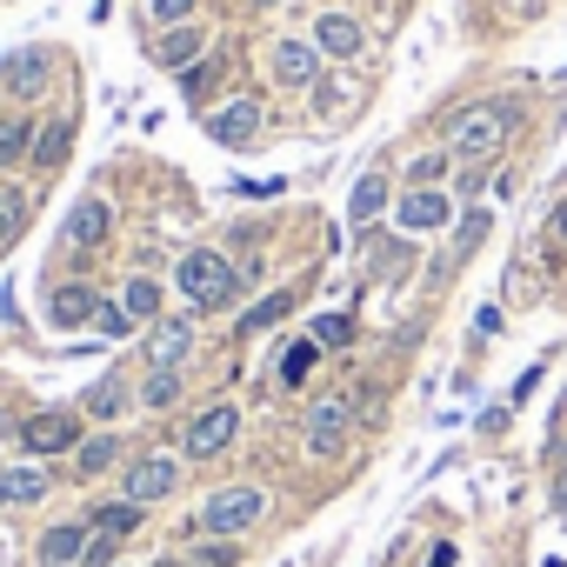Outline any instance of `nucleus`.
I'll use <instances>...</instances> for the list:
<instances>
[{
	"instance_id": "31",
	"label": "nucleus",
	"mask_w": 567,
	"mask_h": 567,
	"mask_svg": "<svg viewBox=\"0 0 567 567\" xmlns=\"http://www.w3.org/2000/svg\"><path fill=\"white\" fill-rule=\"evenodd\" d=\"M348 334H354V321H348V315H321V321H315V341H321V348H341Z\"/></svg>"
},
{
	"instance_id": "17",
	"label": "nucleus",
	"mask_w": 567,
	"mask_h": 567,
	"mask_svg": "<svg viewBox=\"0 0 567 567\" xmlns=\"http://www.w3.org/2000/svg\"><path fill=\"white\" fill-rule=\"evenodd\" d=\"M381 207H388V174H361L354 194H348V227H368Z\"/></svg>"
},
{
	"instance_id": "22",
	"label": "nucleus",
	"mask_w": 567,
	"mask_h": 567,
	"mask_svg": "<svg viewBox=\"0 0 567 567\" xmlns=\"http://www.w3.org/2000/svg\"><path fill=\"white\" fill-rule=\"evenodd\" d=\"M34 134H41V127L21 121V114H14V121H0V167H21V161L34 154Z\"/></svg>"
},
{
	"instance_id": "18",
	"label": "nucleus",
	"mask_w": 567,
	"mask_h": 567,
	"mask_svg": "<svg viewBox=\"0 0 567 567\" xmlns=\"http://www.w3.org/2000/svg\"><path fill=\"white\" fill-rule=\"evenodd\" d=\"M94 315H101L94 288H54V328H87Z\"/></svg>"
},
{
	"instance_id": "5",
	"label": "nucleus",
	"mask_w": 567,
	"mask_h": 567,
	"mask_svg": "<svg viewBox=\"0 0 567 567\" xmlns=\"http://www.w3.org/2000/svg\"><path fill=\"white\" fill-rule=\"evenodd\" d=\"M234 434H240V414L220 401V408H207V414H194V421H187V454H194V461H207V454H220Z\"/></svg>"
},
{
	"instance_id": "29",
	"label": "nucleus",
	"mask_w": 567,
	"mask_h": 567,
	"mask_svg": "<svg viewBox=\"0 0 567 567\" xmlns=\"http://www.w3.org/2000/svg\"><path fill=\"white\" fill-rule=\"evenodd\" d=\"M114 461H121V441H114V434H101V441H87V447H81V481H87V474H107Z\"/></svg>"
},
{
	"instance_id": "37",
	"label": "nucleus",
	"mask_w": 567,
	"mask_h": 567,
	"mask_svg": "<svg viewBox=\"0 0 567 567\" xmlns=\"http://www.w3.org/2000/svg\"><path fill=\"white\" fill-rule=\"evenodd\" d=\"M427 567H454V547H434V560Z\"/></svg>"
},
{
	"instance_id": "39",
	"label": "nucleus",
	"mask_w": 567,
	"mask_h": 567,
	"mask_svg": "<svg viewBox=\"0 0 567 567\" xmlns=\"http://www.w3.org/2000/svg\"><path fill=\"white\" fill-rule=\"evenodd\" d=\"M554 507H560V520H567V481H560V494H554Z\"/></svg>"
},
{
	"instance_id": "27",
	"label": "nucleus",
	"mask_w": 567,
	"mask_h": 567,
	"mask_svg": "<svg viewBox=\"0 0 567 567\" xmlns=\"http://www.w3.org/2000/svg\"><path fill=\"white\" fill-rule=\"evenodd\" d=\"M141 401H147V408H174V401H181V368H154L147 388H141Z\"/></svg>"
},
{
	"instance_id": "9",
	"label": "nucleus",
	"mask_w": 567,
	"mask_h": 567,
	"mask_svg": "<svg viewBox=\"0 0 567 567\" xmlns=\"http://www.w3.org/2000/svg\"><path fill=\"white\" fill-rule=\"evenodd\" d=\"M274 81L280 87H315L321 81V48L315 41H280L274 48Z\"/></svg>"
},
{
	"instance_id": "10",
	"label": "nucleus",
	"mask_w": 567,
	"mask_h": 567,
	"mask_svg": "<svg viewBox=\"0 0 567 567\" xmlns=\"http://www.w3.org/2000/svg\"><path fill=\"white\" fill-rule=\"evenodd\" d=\"M21 434H28V454H68V447H81V421L74 414H54V408L34 414Z\"/></svg>"
},
{
	"instance_id": "40",
	"label": "nucleus",
	"mask_w": 567,
	"mask_h": 567,
	"mask_svg": "<svg viewBox=\"0 0 567 567\" xmlns=\"http://www.w3.org/2000/svg\"><path fill=\"white\" fill-rule=\"evenodd\" d=\"M254 8H280V0H254Z\"/></svg>"
},
{
	"instance_id": "6",
	"label": "nucleus",
	"mask_w": 567,
	"mask_h": 567,
	"mask_svg": "<svg viewBox=\"0 0 567 567\" xmlns=\"http://www.w3.org/2000/svg\"><path fill=\"white\" fill-rule=\"evenodd\" d=\"M207 134H214L220 147H247V141L260 134V101H220V107L207 114Z\"/></svg>"
},
{
	"instance_id": "11",
	"label": "nucleus",
	"mask_w": 567,
	"mask_h": 567,
	"mask_svg": "<svg viewBox=\"0 0 567 567\" xmlns=\"http://www.w3.org/2000/svg\"><path fill=\"white\" fill-rule=\"evenodd\" d=\"M174 487H181V467H174L167 454H147V461L127 467V501H141V507L161 501V494H174Z\"/></svg>"
},
{
	"instance_id": "20",
	"label": "nucleus",
	"mask_w": 567,
	"mask_h": 567,
	"mask_svg": "<svg viewBox=\"0 0 567 567\" xmlns=\"http://www.w3.org/2000/svg\"><path fill=\"white\" fill-rule=\"evenodd\" d=\"M28 214H34V194H28V187H0V247H14V240H21Z\"/></svg>"
},
{
	"instance_id": "35",
	"label": "nucleus",
	"mask_w": 567,
	"mask_h": 567,
	"mask_svg": "<svg viewBox=\"0 0 567 567\" xmlns=\"http://www.w3.org/2000/svg\"><path fill=\"white\" fill-rule=\"evenodd\" d=\"M114 547H121L114 534H94V540H87V554H81V567H107V560H114Z\"/></svg>"
},
{
	"instance_id": "38",
	"label": "nucleus",
	"mask_w": 567,
	"mask_h": 567,
	"mask_svg": "<svg viewBox=\"0 0 567 567\" xmlns=\"http://www.w3.org/2000/svg\"><path fill=\"white\" fill-rule=\"evenodd\" d=\"M554 234H560V240H567V200H560V207H554Z\"/></svg>"
},
{
	"instance_id": "36",
	"label": "nucleus",
	"mask_w": 567,
	"mask_h": 567,
	"mask_svg": "<svg viewBox=\"0 0 567 567\" xmlns=\"http://www.w3.org/2000/svg\"><path fill=\"white\" fill-rule=\"evenodd\" d=\"M214 81H220V68H214V61H200V68H194V74H187V94H207V87H214Z\"/></svg>"
},
{
	"instance_id": "16",
	"label": "nucleus",
	"mask_w": 567,
	"mask_h": 567,
	"mask_svg": "<svg viewBox=\"0 0 567 567\" xmlns=\"http://www.w3.org/2000/svg\"><path fill=\"white\" fill-rule=\"evenodd\" d=\"M41 494H48L41 467H0V507H34Z\"/></svg>"
},
{
	"instance_id": "34",
	"label": "nucleus",
	"mask_w": 567,
	"mask_h": 567,
	"mask_svg": "<svg viewBox=\"0 0 567 567\" xmlns=\"http://www.w3.org/2000/svg\"><path fill=\"white\" fill-rule=\"evenodd\" d=\"M94 328H101L107 341H121V334H127L134 321H127V308H101V315H94Z\"/></svg>"
},
{
	"instance_id": "28",
	"label": "nucleus",
	"mask_w": 567,
	"mask_h": 567,
	"mask_svg": "<svg viewBox=\"0 0 567 567\" xmlns=\"http://www.w3.org/2000/svg\"><path fill=\"white\" fill-rule=\"evenodd\" d=\"M487 227H494V214L487 207H474V214H461V240H454V260H467L481 240H487Z\"/></svg>"
},
{
	"instance_id": "41",
	"label": "nucleus",
	"mask_w": 567,
	"mask_h": 567,
	"mask_svg": "<svg viewBox=\"0 0 567 567\" xmlns=\"http://www.w3.org/2000/svg\"><path fill=\"white\" fill-rule=\"evenodd\" d=\"M161 567H181V560H161Z\"/></svg>"
},
{
	"instance_id": "1",
	"label": "nucleus",
	"mask_w": 567,
	"mask_h": 567,
	"mask_svg": "<svg viewBox=\"0 0 567 567\" xmlns=\"http://www.w3.org/2000/svg\"><path fill=\"white\" fill-rule=\"evenodd\" d=\"M234 267H227V254H214V247H194V254H181V267H174V288L187 295V308H200V315H214V308H227L234 301Z\"/></svg>"
},
{
	"instance_id": "13",
	"label": "nucleus",
	"mask_w": 567,
	"mask_h": 567,
	"mask_svg": "<svg viewBox=\"0 0 567 567\" xmlns=\"http://www.w3.org/2000/svg\"><path fill=\"white\" fill-rule=\"evenodd\" d=\"M447 214H454V200H447V194H434V187H414V194L401 200V227H408V234H434Z\"/></svg>"
},
{
	"instance_id": "2",
	"label": "nucleus",
	"mask_w": 567,
	"mask_h": 567,
	"mask_svg": "<svg viewBox=\"0 0 567 567\" xmlns=\"http://www.w3.org/2000/svg\"><path fill=\"white\" fill-rule=\"evenodd\" d=\"M514 134V107L507 101H481V107H467L461 121H454V141H447V154L454 161H487V154H501V141Z\"/></svg>"
},
{
	"instance_id": "19",
	"label": "nucleus",
	"mask_w": 567,
	"mask_h": 567,
	"mask_svg": "<svg viewBox=\"0 0 567 567\" xmlns=\"http://www.w3.org/2000/svg\"><path fill=\"white\" fill-rule=\"evenodd\" d=\"M187 348H194V328H187V321H161L147 354H154V368H181V361H187Z\"/></svg>"
},
{
	"instance_id": "30",
	"label": "nucleus",
	"mask_w": 567,
	"mask_h": 567,
	"mask_svg": "<svg viewBox=\"0 0 567 567\" xmlns=\"http://www.w3.org/2000/svg\"><path fill=\"white\" fill-rule=\"evenodd\" d=\"M447 161H454V154H421V161L408 167V181H414V187H434V181L447 174Z\"/></svg>"
},
{
	"instance_id": "15",
	"label": "nucleus",
	"mask_w": 567,
	"mask_h": 567,
	"mask_svg": "<svg viewBox=\"0 0 567 567\" xmlns=\"http://www.w3.org/2000/svg\"><path fill=\"white\" fill-rule=\"evenodd\" d=\"M87 540H94V534H87L81 520H61V527H48V534H41V560H48V567H68V560H81V554H87Z\"/></svg>"
},
{
	"instance_id": "26",
	"label": "nucleus",
	"mask_w": 567,
	"mask_h": 567,
	"mask_svg": "<svg viewBox=\"0 0 567 567\" xmlns=\"http://www.w3.org/2000/svg\"><path fill=\"white\" fill-rule=\"evenodd\" d=\"M121 308H127V321H154L161 315V288H154V280H127Z\"/></svg>"
},
{
	"instance_id": "25",
	"label": "nucleus",
	"mask_w": 567,
	"mask_h": 567,
	"mask_svg": "<svg viewBox=\"0 0 567 567\" xmlns=\"http://www.w3.org/2000/svg\"><path fill=\"white\" fill-rule=\"evenodd\" d=\"M315 354H321V341L308 334V341H295L288 354H280V381H288V388H301L308 374H315Z\"/></svg>"
},
{
	"instance_id": "7",
	"label": "nucleus",
	"mask_w": 567,
	"mask_h": 567,
	"mask_svg": "<svg viewBox=\"0 0 567 567\" xmlns=\"http://www.w3.org/2000/svg\"><path fill=\"white\" fill-rule=\"evenodd\" d=\"M68 154H74V121H68V114H48V121H41V134H34L28 167H34V174H61V167H68Z\"/></svg>"
},
{
	"instance_id": "14",
	"label": "nucleus",
	"mask_w": 567,
	"mask_h": 567,
	"mask_svg": "<svg viewBox=\"0 0 567 567\" xmlns=\"http://www.w3.org/2000/svg\"><path fill=\"white\" fill-rule=\"evenodd\" d=\"M315 48L334 54V61H354V54H361V21H354V14H321Z\"/></svg>"
},
{
	"instance_id": "33",
	"label": "nucleus",
	"mask_w": 567,
	"mask_h": 567,
	"mask_svg": "<svg viewBox=\"0 0 567 567\" xmlns=\"http://www.w3.org/2000/svg\"><path fill=\"white\" fill-rule=\"evenodd\" d=\"M147 14H154L161 28H181V21L194 14V0H147Z\"/></svg>"
},
{
	"instance_id": "3",
	"label": "nucleus",
	"mask_w": 567,
	"mask_h": 567,
	"mask_svg": "<svg viewBox=\"0 0 567 567\" xmlns=\"http://www.w3.org/2000/svg\"><path fill=\"white\" fill-rule=\"evenodd\" d=\"M260 514H267V494H260V487H220V494L200 507V527H207V534H247Z\"/></svg>"
},
{
	"instance_id": "24",
	"label": "nucleus",
	"mask_w": 567,
	"mask_h": 567,
	"mask_svg": "<svg viewBox=\"0 0 567 567\" xmlns=\"http://www.w3.org/2000/svg\"><path fill=\"white\" fill-rule=\"evenodd\" d=\"M0 81H8L14 94H41L48 68H41V54H8V61H0Z\"/></svg>"
},
{
	"instance_id": "32",
	"label": "nucleus",
	"mask_w": 567,
	"mask_h": 567,
	"mask_svg": "<svg viewBox=\"0 0 567 567\" xmlns=\"http://www.w3.org/2000/svg\"><path fill=\"white\" fill-rule=\"evenodd\" d=\"M127 408V394H121V381H101L94 394H87V414H121Z\"/></svg>"
},
{
	"instance_id": "21",
	"label": "nucleus",
	"mask_w": 567,
	"mask_h": 567,
	"mask_svg": "<svg viewBox=\"0 0 567 567\" xmlns=\"http://www.w3.org/2000/svg\"><path fill=\"white\" fill-rule=\"evenodd\" d=\"M87 527H94V534L127 540V534L141 527V501H107V507H94V514H87Z\"/></svg>"
},
{
	"instance_id": "23",
	"label": "nucleus",
	"mask_w": 567,
	"mask_h": 567,
	"mask_svg": "<svg viewBox=\"0 0 567 567\" xmlns=\"http://www.w3.org/2000/svg\"><path fill=\"white\" fill-rule=\"evenodd\" d=\"M288 315H295V295L280 288V295H267V301H254V308L240 315V334H267L274 321H288Z\"/></svg>"
},
{
	"instance_id": "8",
	"label": "nucleus",
	"mask_w": 567,
	"mask_h": 567,
	"mask_svg": "<svg viewBox=\"0 0 567 567\" xmlns=\"http://www.w3.org/2000/svg\"><path fill=\"white\" fill-rule=\"evenodd\" d=\"M341 447H348V401H321L308 414V454L315 461H334Z\"/></svg>"
},
{
	"instance_id": "4",
	"label": "nucleus",
	"mask_w": 567,
	"mask_h": 567,
	"mask_svg": "<svg viewBox=\"0 0 567 567\" xmlns=\"http://www.w3.org/2000/svg\"><path fill=\"white\" fill-rule=\"evenodd\" d=\"M200 54H207V28H200V21H181V28H161V41H154V61H161V68H174V74H187V68H200Z\"/></svg>"
},
{
	"instance_id": "12",
	"label": "nucleus",
	"mask_w": 567,
	"mask_h": 567,
	"mask_svg": "<svg viewBox=\"0 0 567 567\" xmlns=\"http://www.w3.org/2000/svg\"><path fill=\"white\" fill-rule=\"evenodd\" d=\"M107 227H114V207H107L101 194L74 200V214H68V240H74V247H101V240H107Z\"/></svg>"
}]
</instances>
